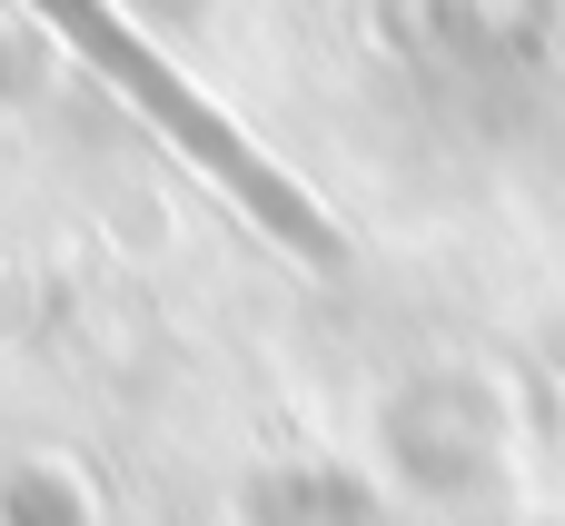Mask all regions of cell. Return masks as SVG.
<instances>
[{
    "label": "cell",
    "instance_id": "obj_1",
    "mask_svg": "<svg viewBox=\"0 0 565 526\" xmlns=\"http://www.w3.org/2000/svg\"><path fill=\"white\" fill-rule=\"evenodd\" d=\"M40 10H50V20H60V30H70V40H79V50H89V60H99V70H109V80H119V90H129V99H139L159 129H169V139H179V149H189L209 179H228V189H238V199H248V209H258V219L288 239V249L338 259V239H328L318 199H298V189H288V179H278V169H268V159H258L238 129H228V119H209V109H199V99H189V90H179V80H169L149 50H139V40H129V30H119L99 0H40Z\"/></svg>",
    "mask_w": 565,
    "mask_h": 526
}]
</instances>
